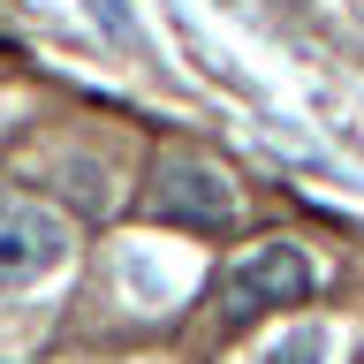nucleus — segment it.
<instances>
[{
	"mask_svg": "<svg viewBox=\"0 0 364 364\" xmlns=\"http://www.w3.org/2000/svg\"><path fill=\"white\" fill-rule=\"evenodd\" d=\"M159 213L190 228H228L235 220V190H228L205 159H167L159 167Z\"/></svg>",
	"mask_w": 364,
	"mask_h": 364,
	"instance_id": "obj_3",
	"label": "nucleus"
},
{
	"mask_svg": "<svg viewBox=\"0 0 364 364\" xmlns=\"http://www.w3.org/2000/svg\"><path fill=\"white\" fill-rule=\"evenodd\" d=\"M68 258V220L38 198H0V289H31Z\"/></svg>",
	"mask_w": 364,
	"mask_h": 364,
	"instance_id": "obj_1",
	"label": "nucleus"
},
{
	"mask_svg": "<svg viewBox=\"0 0 364 364\" xmlns=\"http://www.w3.org/2000/svg\"><path fill=\"white\" fill-rule=\"evenodd\" d=\"M326 357H334V334L326 326H289L281 341H266L258 364H326Z\"/></svg>",
	"mask_w": 364,
	"mask_h": 364,
	"instance_id": "obj_4",
	"label": "nucleus"
},
{
	"mask_svg": "<svg viewBox=\"0 0 364 364\" xmlns=\"http://www.w3.org/2000/svg\"><path fill=\"white\" fill-rule=\"evenodd\" d=\"M311 289H318V266L296 243H258L243 266L228 273L220 296H228V311H235V318H250V311H273V304H304Z\"/></svg>",
	"mask_w": 364,
	"mask_h": 364,
	"instance_id": "obj_2",
	"label": "nucleus"
},
{
	"mask_svg": "<svg viewBox=\"0 0 364 364\" xmlns=\"http://www.w3.org/2000/svg\"><path fill=\"white\" fill-rule=\"evenodd\" d=\"M84 16L99 23V31H107L114 46H136V16L122 8V0H84Z\"/></svg>",
	"mask_w": 364,
	"mask_h": 364,
	"instance_id": "obj_5",
	"label": "nucleus"
}]
</instances>
